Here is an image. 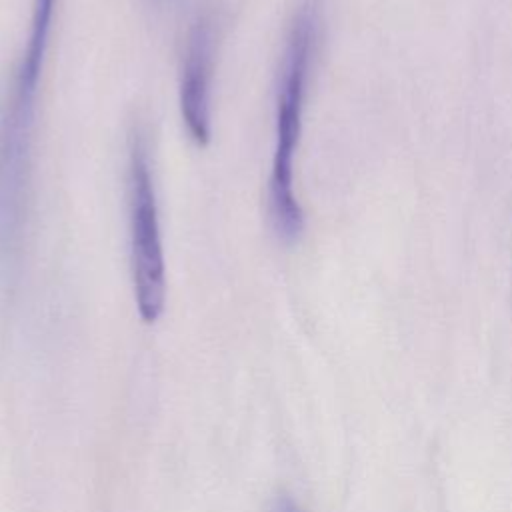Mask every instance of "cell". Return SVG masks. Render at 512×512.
<instances>
[{
    "instance_id": "cell-1",
    "label": "cell",
    "mask_w": 512,
    "mask_h": 512,
    "mask_svg": "<svg viewBox=\"0 0 512 512\" xmlns=\"http://www.w3.org/2000/svg\"><path fill=\"white\" fill-rule=\"evenodd\" d=\"M58 0H34L30 28L12 84L0 110V254L10 256L22 240L28 214L32 138L38 92Z\"/></svg>"
},
{
    "instance_id": "cell-2",
    "label": "cell",
    "mask_w": 512,
    "mask_h": 512,
    "mask_svg": "<svg viewBox=\"0 0 512 512\" xmlns=\"http://www.w3.org/2000/svg\"><path fill=\"white\" fill-rule=\"evenodd\" d=\"M320 14L316 0H304L292 18L276 88V140L268 180V214L276 236L292 242L304 228V212L294 192V158L302 134L304 102L316 54Z\"/></svg>"
},
{
    "instance_id": "cell-3",
    "label": "cell",
    "mask_w": 512,
    "mask_h": 512,
    "mask_svg": "<svg viewBox=\"0 0 512 512\" xmlns=\"http://www.w3.org/2000/svg\"><path fill=\"white\" fill-rule=\"evenodd\" d=\"M128 228L134 300L140 318L154 324L166 302V262L148 132L134 126L128 138Z\"/></svg>"
},
{
    "instance_id": "cell-4",
    "label": "cell",
    "mask_w": 512,
    "mask_h": 512,
    "mask_svg": "<svg viewBox=\"0 0 512 512\" xmlns=\"http://www.w3.org/2000/svg\"><path fill=\"white\" fill-rule=\"evenodd\" d=\"M216 54V30L210 14H198L192 22L180 62V114L190 138L206 146L212 136V74Z\"/></svg>"
},
{
    "instance_id": "cell-5",
    "label": "cell",
    "mask_w": 512,
    "mask_h": 512,
    "mask_svg": "<svg viewBox=\"0 0 512 512\" xmlns=\"http://www.w3.org/2000/svg\"><path fill=\"white\" fill-rule=\"evenodd\" d=\"M270 512H300V508L296 506V502L290 496H278L274 500Z\"/></svg>"
}]
</instances>
